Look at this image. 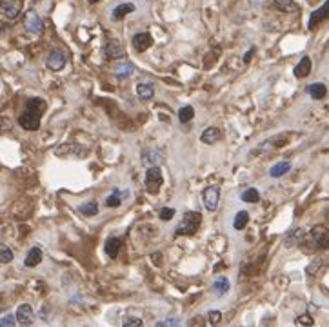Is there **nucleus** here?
Wrapping results in <instances>:
<instances>
[{"instance_id": "f704fd0d", "label": "nucleus", "mask_w": 329, "mask_h": 327, "mask_svg": "<svg viewBox=\"0 0 329 327\" xmlns=\"http://www.w3.org/2000/svg\"><path fill=\"white\" fill-rule=\"evenodd\" d=\"M173 216H175V209H171V207H164L160 211V220H171Z\"/></svg>"}, {"instance_id": "7c9ffc66", "label": "nucleus", "mask_w": 329, "mask_h": 327, "mask_svg": "<svg viewBox=\"0 0 329 327\" xmlns=\"http://www.w3.org/2000/svg\"><path fill=\"white\" fill-rule=\"evenodd\" d=\"M17 325V318L13 314H6L4 318H0V327H15Z\"/></svg>"}, {"instance_id": "e433bc0d", "label": "nucleus", "mask_w": 329, "mask_h": 327, "mask_svg": "<svg viewBox=\"0 0 329 327\" xmlns=\"http://www.w3.org/2000/svg\"><path fill=\"white\" fill-rule=\"evenodd\" d=\"M124 327H142V320L140 318H127L124 322Z\"/></svg>"}, {"instance_id": "412c9836", "label": "nucleus", "mask_w": 329, "mask_h": 327, "mask_svg": "<svg viewBox=\"0 0 329 327\" xmlns=\"http://www.w3.org/2000/svg\"><path fill=\"white\" fill-rule=\"evenodd\" d=\"M275 6H277V10L284 11V13H293V11L298 10V6L295 0H273Z\"/></svg>"}, {"instance_id": "bb28decb", "label": "nucleus", "mask_w": 329, "mask_h": 327, "mask_svg": "<svg viewBox=\"0 0 329 327\" xmlns=\"http://www.w3.org/2000/svg\"><path fill=\"white\" fill-rule=\"evenodd\" d=\"M242 200L249 202V204H253V202H258L260 200V193L256 191L255 187H249V189H246V191L242 193Z\"/></svg>"}, {"instance_id": "f03ea898", "label": "nucleus", "mask_w": 329, "mask_h": 327, "mask_svg": "<svg viewBox=\"0 0 329 327\" xmlns=\"http://www.w3.org/2000/svg\"><path fill=\"white\" fill-rule=\"evenodd\" d=\"M300 246L306 251L309 249H327L329 248V229L325 225H315L311 229L309 236H304Z\"/></svg>"}, {"instance_id": "aec40b11", "label": "nucleus", "mask_w": 329, "mask_h": 327, "mask_svg": "<svg viewBox=\"0 0 329 327\" xmlns=\"http://www.w3.org/2000/svg\"><path fill=\"white\" fill-rule=\"evenodd\" d=\"M307 93L311 95V98H315V100H322L325 97V93H327V89H325V86L322 82H316V84H311L307 88Z\"/></svg>"}, {"instance_id": "c9c22d12", "label": "nucleus", "mask_w": 329, "mask_h": 327, "mask_svg": "<svg viewBox=\"0 0 329 327\" xmlns=\"http://www.w3.org/2000/svg\"><path fill=\"white\" fill-rule=\"evenodd\" d=\"M297 322L300 323V325L309 327V325H313V316H311V314H302V316H298Z\"/></svg>"}, {"instance_id": "f3484780", "label": "nucleus", "mask_w": 329, "mask_h": 327, "mask_svg": "<svg viewBox=\"0 0 329 327\" xmlns=\"http://www.w3.org/2000/svg\"><path fill=\"white\" fill-rule=\"evenodd\" d=\"M200 140L204 142V144H217L220 140V129L217 127H208L204 129V133L200 135Z\"/></svg>"}, {"instance_id": "4468645a", "label": "nucleus", "mask_w": 329, "mask_h": 327, "mask_svg": "<svg viewBox=\"0 0 329 327\" xmlns=\"http://www.w3.org/2000/svg\"><path fill=\"white\" fill-rule=\"evenodd\" d=\"M293 73H295L297 78H306V76L311 73V58L309 56H304V58L297 64V67H295Z\"/></svg>"}, {"instance_id": "a878e982", "label": "nucleus", "mask_w": 329, "mask_h": 327, "mask_svg": "<svg viewBox=\"0 0 329 327\" xmlns=\"http://www.w3.org/2000/svg\"><path fill=\"white\" fill-rule=\"evenodd\" d=\"M213 289L217 294H224L229 291V280L227 278H224V276H220V278H217V280L213 282Z\"/></svg>"}, {"instance_id": "ea45409f", "label": "nucleus", "mask_w": 329, "mask_h": 327, "mask_svg": "<svg viewBox=\"0 0 329 327\" xmlns=\"http://www.w3.org/2000/svg\"><path fill=\"white\" fill-rule=\"evenodd\" d=\"M89 4H95V2H98V0H88Z\"/></svg>"}, {"instance_id": "1a4fd4ad", "label": "nucleus", "mask_w": 329, "mask_h": 327, "mask_svg": "<svg viewBox=\"0 0 329 327\" xmlns=\"http://www.w3.org/2000/svg\"><path fill=\"white\" fill-rule=\"evenodd\" d=\"M151 44H153V38H151V35H149V33H137V35L133 37L135 51L144 53L146 49L151 46Z\"/></svg>"}, {"instance_id": "f257e3e1", "label": "nucleus", "mask_w": 329, "mask_h": 327, "mask_svg": "<svg viewBox=\"0 0 329 327\" xmlns=\"http://www.w3.org/2000/svg\"><path fill=\"white\" fill-rule=\"evenodd\" d=\"M46 111V102L42 98H31L26 104V111L19 117V124L26 131H37L40 127V117Z\"/></svg>"}, {"instance_id": "dca6fc26", "label": "nucleus", "mask_w": 329, "mask_h": 327, "mask_svg": "<svg viewBox=\"0 0 329 327\" xmlns=\"http://www.w3.org/2000/svg\"><path fill=\"white\" fill-rule=\"evenodd\" d=\"M42 262V249L40 248H31L28 253V257L24 260V266L26 267H35Z\"/></svg>"}, {"instance_id": "4be33fe9", "label": "nucleus", "mask_w": 329, "mask_h": 327, "mask_svg": "<svg viewBox=\"0 0 329 327\" xmlns=\"http://www.w3.org/2000/svg\"><path fill=\"white\" fill-rule=\"evenodd\" d=\"M79 211L84 216H95V215H98V204L95 200H89V202H86V204H82V206L79 207Z\"/></svg>"}, {"instance_id": "20e7f679", "label": "nucleus", "mask_w": 329, "mask_h": 327, "mask_svg": "<svg viewBox=\"0 0 329 327\" xmlns=\"http://www.w3.org/2000/svg\"><path fill=\"white\" fill-rule=\"evenodd\" d=\"M164 184L162 178V171L160 168H148V173H146V189H148L149 195H158L160 187Z\"/></svg>"}, {"instance_id": "72a5a7b5", "label": "nucleus", "mask_w": 329, "mask_h": 327, "mask_svg": "<svg viewBox=\"0 0 329 327\" xmlns=\"http://www.w3.org/2000/svg\"><path fill=\"white\" fill-rule=\"evenodd\" d=\"M11 129V122L8 117H0V135H4L6 131Z\"/></svg>"}, {"instance_id": "b1692460", "label": "nucleus", "mask_w": 329, "mask_h": 327, "mask_svg": "<svg viewBox=\"0 0 329 327\" xmlns=\"http://www.w3.org/2000/svg\"><path fill=\"white\" fill-rule=\"evenodd\" d=\"M247 222H249V215H247L246 211H238L235 220H233V227L237 229V231H242L247 225Z\"/></svg>"}, {"instance_id": "c756f323", "label": "nucleus", "mask_w": 329, "mask_h": 327, "mask_svg": "<svg viewBox=\"0 0 329 327\" xmlns=\"http://www.w3.org/2000/svg\"><path fill=\"white\" fill-rule=\"evenodd\" d=\"M133 65L131 64H122L120 67H116V71H115V75L118 76V78H125V76H129L131 73H133Z\"/></svg>"}, {"instance_id": "cd10ccee", "label": "nucleus", "mask_w": 329, "mask_h": 327, "mask_svg": "<svg viewBox=\"0 0 329 327\" xmlns=\"http://www.w3.org/2000/svg\"><path fill=\"white\" fill-rule=\"evenodd\" d=\"M120 204H122V193L120 191H113L111 195L106 198L107 207H118Z\"/></svg>"}, {"instance_id": "5701e85b", "label": "nucleus", "mask_w": 329, "mask_h": 327, "mask_svg": "<svg viewBox=\"0 0 329 327\" xmlns=\"http://www.w3.org/2000/svg\"><path fill=\"white\" fill-rule=\"evenodd\" d=\"M289 169H291V164H289V162H280V164H277V166H273V168H271L269 175H271L273 178H278V177H282V175L289 173Z\"/></svg>"}, {"instance_id": "6e6552de", "label": "nucleus", "mask_w": 329, "mask_h": 327, "mask_svg": "<svg viewBox=\"0 0 329 327\" xmlns=\"http://www.w3.org/2000/svg\"><path fill=\"white\" fill-rule=\"evenodd\" d=\"M65 62H68V56L60 49H55V51H51L49 56H47V67L53 71H60L65 65Z\"/></svg>"}, {"instance_id": "f8f14e48", "label": "nucleus", "mask_w": 329, "mask_h": 327, "mask_svg": "<svg viewBox=\"0 0 329 327\" xmlns=\"http://www.w3.org/2000/svg\"><path fill=\"white\" fill-rule=\"evenodd\" d=\"M104 53H106V56L109 60H115V58H122V56H124V49H122V46L116 42V40H109V42L106 44Z\"/></svg>"}, {"instance_id": "ddd939ff", "label": "nucleus", "mask_w": 329, "mask_h": 327, "mask_svg": "<svg viewBox=\"0 0 329 327\" xmlns=\"http://www.w3.org/2000/svg\"><path fill=\"white\" fill-rule=\"evenodd\" d=\"M122 248V238L120 236H111V238H107L106 242V253L109 258H116L118 251Z\"/></svg>"}, {"instance_id": "473e14b6", "label": "nucleus", "mask_w": 329, "mask_h": 327, "mask_svg": "<svg viewBox=\"0 0 329 327\" xmlns=\"http://www.w3.org/2000/svg\"><path fill=\"white\" fill-rule=\"evenodd\" d=\"M208 318H209V323H211V325H218L220 320H222V313H220V311H209Z\"/></svg>"}, {"instance_id": "393cba45", "label": "nucleus", "mask_w": 329, "mask_h": 327, "mask_svg": "<svg viewBox=\"0 0 329 327\" xmlns=\"http://www.w3.org/2000/svg\"><path fill=\"white\" fill-rule=\"evenodd\" d=\"M193 117H195V109L191 108V106H184V108L178 109V120L182 124H187Z\"/></svg>"}, {"instance_id": "9d476101", "label": "nucleus", "mask_w": 329, "mask_h": 327, "mask_svg": "<svg viewBox=\"0 0 329 327\" xmlns=\"http://www.w3.org/2000/svg\"><path fill=\"white\" fill-rule=\"evenodd\" d=\"M17 322L22 323V325H31L33 323V309L31 305L22 304L19 309H17Z\"/></svg>"}, {"instance_id": "58836bf2", "label": "nucleus", "mask_w": 329, "mask_h": 327, "mask_svg": "<svg viewBox=\"0 0 329 327\" xmlns=\"http://www.w3.org/2000/svg\"><path fill=\"white\" fill-rule=\"evenodd\" d=\"M251 55H253V49H251V51H247V55H246V58H244V60H246V62L249 60V58H251Z\"/></svg>"}, {"instance_id": "2eb2a0df", "label": "nucleus", "mask_w": 329, "mask_h": 327, "mask_svg": "<svg viewBox=\"0 0 329 327\" xmlns=\"http://www.w3.org/2000/svg\"><path fill=\"white\" fill-rule=\"evenodd\" d=\"M80 149H82L80 145L65 144V145H60V147H58L56 154H58V156H70V154H73V156H84L86 151H80Z\"/></svg>"}, {"instance_id": "9b49d317", "label": "nucleus", "mask_w": 329, "mask_h": 327, "mask_svg": "<svg viewBox=\"0 0 329 327\" xmlns=\"http://www.w3.org/2000/svg\"><path fill=\"white\" fill-rule=\"evenodd\" d=\"M26 29H28L29 33H35V35L42 33V20L38 19V15L35 13V11H29V13L26 15Z\"/></svg>"}, {"instance_id": "39448f33", "label": "nucleus", "mask_w": 329, "mask_h": 327, "mask_svg": "<svg viewBox=\"0 0 329 327\" xmlns=\"http://www.w3.org/2000/svg\"><path fill=\"white\" fill-rule=\"evenodd\" d=\"M24 0H0V17L8 20L17 19L22 11Z\"/></svg>"}, {"instance_id": "423d86ee", "label": "nucleus", "mask_w": 329, "mask_h": 327, "mask_svg": "<svg viewBox=\"0 0 329 327\" xmlns=\"http://www.w3.org/2000/svg\"><path fill=\"white\" fill-rule=\"evenodd\" d=\"M202 200H204V206L208 211H217L218 200H220V191H218V187H215V186L208 187V189L202 193Z\"/></svg>"}, {"instance_id": "4c0bfd02", "label": "nucleus", "mask_w": 329, "mask_h": 327, "mask_svg": "<svg viewBox=\"0 0 329 327\" xmlns=\"http://www.w3.org/2000/svg\"><path fill=\"white\" fill-rule=\"evenodd\" d=\"M157 327H180L176 320H166V322H158Z\"/></svg>"}, {"instance_id": "c85d7f7f", "label": "nucleus", "mask_w": 329, "mask_h": 327, "mask_svg": "<svg viewBox=\"0 0 329 327\" xmlns=\"http://www.w3.org/2000/svg\"><path fill=\"white\" fill-rule=\"evenodd\" d=\"M13 260V251L8 246L0 243V264H10Z\"/></svg>"}, {"instance_id": "0eeeda50", "label": "nucleus", "mask_w": 329, "mask_h": 327, "mask_svg": "<svg viewBox=\"0 0 329 327\" xmlns=\"http://www.w3.org/2000/svg\"><path fill=\"white\" fill-rule=\"evenodd\" d=\"M327 19H329V0L325 2V4L320 6L318 10H315L313 13H311L307 28H309V29H315L320 22H324V20H327Z\"/></svg>"}, {"instance_id": "7ed1b4c3", "label": "nucleus", "mask_w": 329, "mask_h": 327, "mask_svg": "<svg viewBox=\"0 0 329 327\" xmlns=\"http://www.w3.org/2000/svg\"><path fill=\"white\" fill-rule=\"evenodd\" d=\"M200 224H202V215L196 211H187L182 218L180 225L176 227V236H191L199 231Z\"/></svg>"}, {"instance_id": "a211bd4d", "label": "nucleus", "mask_w": 329, "mask_h": 327, "mask_svg": "<svg viewBox=\"0 0 329 327\" xmlns=\"http://www.w3.org/2000/svg\"><path fill=\"white\" fill-rule=\"evenodd\" d=\"M133 11H135V6L131 4V2H125V4L116 6L115 10H113L111 17H113V20H120V19H124L125 15L133 13Z\"/></svg>"}, {"instance_id": "2f4dec72", "label": "nucleus", "mask_w": 329, "mask_h": 327, "mask_svg": "<svg viewBox=\"0 0 329 327\" xmlns=\"http://www.w3.org/2000/svg\"><path fill=\"white\" fill-rule=\"evenodd\" d=\"M320 267H322V258H315V260L311 262L309 267H307V275H316V271H318Z\"/></svg>"}, {"instance_id": "6ab92c4d", "label": "nucleus", "mask_w": 329, "mask_h": 327, "mask_svg": "<svg viewBox=\"0 0 329 327\" xmlns=\"http://www.w3.org/2000/svg\"><path fill=\"white\" fill-rule=\"evenodd\" d=\"M137 95H139L140 100L148 102L155 97V88L151 84H139L137 86Z\"/></svg>"}]
</instances>
